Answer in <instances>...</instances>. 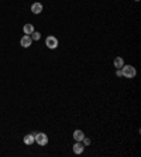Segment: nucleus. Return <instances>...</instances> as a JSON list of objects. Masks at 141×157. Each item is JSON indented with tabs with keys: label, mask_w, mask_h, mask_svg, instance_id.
<instances>
[{
	"label": "nucleus",
	"mask_w": 141,
	"mask_h": 157,
	"mask_svg": "<svg viewBox=\"0 0 141 157\" xmlns=\"http://www.w3.org/2000/svg\"><path fill=\"white\" fill-rule=\"evenodd\" d=\"M136 74H137V71H136V68L133 65H123L121 67V77L133 79L136 77Z\"/></svg>",
	"instance_id": "1"
},
{
	"label": "nucleus",
	"mask_w": 141,
	"mask_h": 157,
	"mask_svg": "<svg viewBox=\"0 0 141 157\" xmlns=\"http://www.w3.org/2000/svg\"><path fill=\"white\" fill-rule=\"evenodd\" d=\"M34 142L38 144V146H47L48 144V136L45 133H35L34 136Z\"/></svg>",
	"instance_id": "2"
},
{
	"label": "nucleus",
	"mask_w": 141,
	"mask_h": 157,
	"mask_svg": "<svg viewBox=\"0 0 141 157\" xmlns=\"http://www.w3.org/2000/svg\"><path fill=\"white\" fill-rule=\"evenodd\" d=\"M45 45H47L49 50H55V48H58V45H59L58 38L54 37V36H48V37L45 38Z\"/></svg>",
	"instance_id": "3"
},
{
	"label": "nucleus",
	"mask_w": 141,
	"mask_h": 157,
	"mask_svg": "<svg viewBox=\"0 0 141 157\" xmlns=\"http://www.w3.org/2000/svg\"><path fill=\"white\" fill-rule=\"evenodd\" d=\"M31 44H33V38H31V36H27V34H24L21 40H20V45L23 47V48H28V47H31Z\"/></svg>",
	"instance_id": "4"
},
{
	"label": "nucleus",
	"mask_w": 141,
	"mask_h": 157,
	"mask_svg": "<svg viewBox=\"0 0 141 157\" xmlns=\"http://www.w3.org/2000/svg\"><path fill=\"white\" fill-rule=\"evenodd\" d=\"M83 150H85L83 143H82V142H75V144H73V153H75V154H82Z\"/></svg>",
	"instance_id": "5"
},
{
	"label": "nucleus",
	"mask_w": 141,
	"mask_h": 157,
	"mask_svg": "<svg viewBox=\"0 0 141 157\" xmlns=\"http://www.w3.org/2000/svg\"><path fill=\"white\" fill-rule=\"evenodd\" d=\"M42 4L41 3H38V1H35L31 4V11H33V14H40V13H42Z\"/></svg>",
	"instance_id": "6"
},
{
	"label": "nucleus",
	"mask_w": 141,
	"mask_h": 157,
	"mask_svg": "<svg viewBox=\"0 0 141 157\" xmlns=\"http://www.w3.org/2000/svg\"><path fill=\"white\" fill-rule=\"evenodd\" d=\"M23 31H24V34H27V36H31L33 33L35 31L34 26L31 24V23H28V24H24V27H23Z\"/></svg>",
	"instance_id": "7"
},
{
	"label": "nucleus",
	"mask_w": 141,
	"mask_h": 157,
	"mask_svg": "<svg viewBox=\"0 0 141 157\" xmlns=\"http://www.w3.org/2000/svg\"><path fill=\"white\" fill-rule=\"evenodd\" d=\"M85 137V133L82 132V130H75L73 132V139H75V142H82V139Z\"/></svg>",
	"instance_id": "8"
},
{
	"label": "nucleus",
	"mask_w": 141,
	"mask_h": 157,
	"mask_svg": "<svg viewBox=\"0 0 141 157\" xmlns=\"http://www.w3.org/2000/svg\"><path fill=\"white\" fill-rule=\"evenodd\" d=\"M113 64H114V67H116L117 70H121V67L124 65V60H123L121 57H116L114 61H113Z\"/></svg>",
	"instance_id": "9"
},
{
	"label": "nucleus",
	"mask_w": 141,
	"mask_h": 157,
	"mask_svg": "<svg viewBox=\"0 0 141 157\" xmlns=\"http://www.w3.org/2000/svg\"><path fill=\"white\" fill-rule=\"evenodd\" d=\"M24 143L27 146H33V143H34V134L33 133L31 134H26L24 136Z\"/></svg>",
	"instance_id": "10"
},
{
	"label": "nucleus",
	"mask_w": 141,
	"mask_h": 157,
	"mask_svg": "<svg viewBox=\"0 0 141 157\" xmlns=\"http://www.w3.org/2000/svg\"><path fill=\"white\" fill-rule=\"evenodd\" d=\"M31 38H33V41H38V40L41 38V34H40L38 31H34V33L31 34Z\"/></svg>",
	"instance_id": "11"
},
{
	"label": "nucleus",
	"mask_w": 141,
	"mask_h": 157,
	"mask_svg": "<svg viewBox=\"0 0 141 157\" xmlns=\"http://www.w3.org/2000/svg\"><path fill=\"white\" fill-rule=\"evenodd\" d=\"M82 143H83V146H89V144H90V139L85 136V137L82 139Z\"/></svg>",
	"instance_id": "12"
},
{
	"label": "nucleus",
	"mask_w": 141,
	"mask_h": 157,
	"mask_svg": "<svg viewBox=\"0 0 141 157\" xmlns=\"http://www.w3.org/2000/svg\"><path fill=\"white\" fill-rule=\"evenodd\" d=\"M116 75H117V77H121V70H117V71H116Z\"/></svg>",
	"instance_id": "13"
},
{
	"label": "nucleus",
	"mask_w": 141,
	"mask_h": 157,
	"mask_svg": "<svg viewBox=\"0 0 141 157\" xmlns=\"http://www.w3.org/2000/svg\"><path fill=\"white\" fill-rule=\"evenodd\" d=\"M134 1H140V0H134Z\"/></svg>",
	"instance_id": "14"
}]
</instances>
